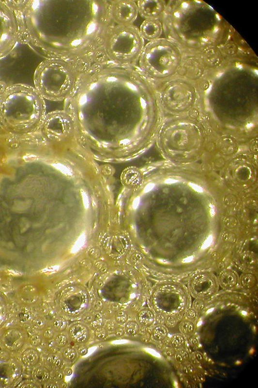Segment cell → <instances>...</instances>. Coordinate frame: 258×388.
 Wrapping results in <instances>:
<instances>
[{
	"instance_id": "cell-6",
	"label": "cell",
	"mask_w": 258,
	"mask_h": 388,
	"mask_svg": "<svg viewBox=\"0 0 258 388\" xmlns=\"http://www.w3.org/2000/svg\"><path fill=\"white\" fill-rule=\"evenodd\" d=\"M183 59V53L173 42L161 37L145 45L138 68L152 82H162L179 76Z\"/></svg>"
},
{
	"instance_id": "cell-31",
	"label": "cell",
	"mask_w": 258,
	"mask_h": 388,
	"mask_svg": "<svg viewBox=\"0 0 258 388\" xmlns=\"http://www.w3.org/2000/svg\"><path fill=\"white\" fill-rule=\"evenodd\" d=\"M42 341V338L39 335H32L30 338V342L34 346H39L41 344Z\"/></svg>"
},
{
	"instance_id": "cell-17",
	"label": "cell",
	"mask_w": 258,
	"mask_h": 388,
	"mask_svg": "<svg viewBox=\"0 0 258 388\" xmlns=\"http://www.w3.org/2000/svg\"><path fill=\"white\" fill-rule=\"evenodd\" d=\"M140 323L145 327H150L155 321L154 312L149 308L142 310L138 316Z\"/></svg>"
},
{
	"instance_id": "cell-32",
	"label": "cell",
	"mask_w": 258,
	"mask_h": 388,
	"mask_svg": "<svg viewBox=\"0 0 258 388\" xmlns=\"http://www.w3.org/2000/svg\"><path fill=\"white\" fill-rule=\"evenodd\" d=\"M116 319L118 322L121 323H124L127 321V316L125 313L121 312L119 313L117 315Z\"/></svg>"
},
{
	"instance_id": "cell-20",
	"label": "cell",
	"mask_w": 258,
	"mask_h": 388,
	"mask_svg": "<svg viewBox=\"0 0 258 388\" xmlns=\"http://www.w3.org/2000/svg\"><path fill=\"white\" fill-rule=\"evenodd\" d=\"M170 343L171 346L176 350L183 348L185 345V337L181 334H177L171 337Z\"/></svg>"
},
{
	"instance_id": "cell-5",
	"label": "cell",
	"mask_w": 258,
	"mask_h": 388,
	"mask_svg": "<svg viewBox=\"0 0 258 388\" xmlns=\"http://www.w3.org/2000/svg\"><path fill=\"white\" fill-rule=\"evenodd\" d=\"M79 71L70 62L47 58L34 71V88L44 99L66 101L75 90Z\"/></svg>"
},
{
	"instance_id": "cell-2",
	"label": "cell",
	"mask_w": 258,
	"mask_h": 388,
	"mask_svg": "<svg viewBox=\"0 0 258 388\" xmlns=\"http://www.w3.org/2000/svg\"><path fill=\"white\" fill-rule=\"evenodd\" d=\"M110 1L38 0L27 6L29 40L47 58L66 60L79 70L103 57L104 37L113 23Z\"/></svg>"
},
{
	"instance_id": "cell-35",
	"label": "cell",
	"mask_w": 258,
	"mask_h": 388,
	"mask_svg": "<svg viewBox=\"0 0 258 388\" xmlns=\"http://www.w3.org/2000/svg\"><path fill=\"white\" fill-rule=\"evenodd\" d=\"M78 352L81 355H84L87 354L88 349L84 346H81L78 348Z\"/></svg>"
},
{
	"instance_id": "cell-4",
	"label": "cell",
	"mask_w": 258,
	"mask_h": 388,
	"mask_svg": "<svg viewBox=\"0 0 258 388\" xmlns=\"http://www.w3.org/2000/svg\"><path fill=\"white\" fill-rule=\"evenodd\" d=\"M44 98L34 87L15 84L7 87L0 98V116L8 126L27 130L43 120Z\"/></svg>"
},
{
	"instance_id": "cell-22",
	"label": "cell",
	"mask_w": 258,
	"mask_h": 388,
	"mask_svg": "<svg viewBox=\"0 0 258 388\" xmlns=\"http://www.w3.org/2000/svg\"><path fill=\"white\" fill-rule=\"evenodd\" d=\"M237 278L235 275L232 274H225L220 279L222 286L226 288H229L234 286L237 283Z\"/></svg>"
},
{
	"instance_id": "cell-14",
	"label": "cell",
	"mask_w": 258,
	"mask_h": 388,
	"mask_svg": "<svg viewBox=\"0 0 258 388\" xmlns=\"http://www.w3.org/2000/svg\"><path fill=\"white\" fill-rule=\"evenodd\" d=\"M4 346L11 351H17L24 344V337L22 333L16 329H10L2 336Z\"/></svg>"
},
{
	"instance_id": "cell-13",
	"label": "cell",
	"mask_w": 258,
	"mask_h": 388,
	"mask_svg": "<svg viewBox=\"0 0 258 388\" xmlns=\"http://www.w3.org/2000/svg\"><path fill=\"white\" fill-rule=\"evenodd\" d=\"M139 29L143 39L149 42L160 39L164 32L162 21L159 19H145Z\"/></svg>"
},
{
	"instance_id": "cell-25",
	"label": "cell",
	"mask_w": 258,
	"mask_h": 388,
	"mask_svg": "<svg viewBox=\"0 0 258 388\" xmlns=\"http://www.w3.org/2000/svg\"><path fill=\"white\" fill-rule=\"evenodd\" d=\"M179 322V317L175 316H168L166 317L165 324L167 328H174L176 327Z\"/></svg>"
},
{
	"instance_id": "cell-33",
	"label": "cell",
	"mask_w": 258,
	"mask_h": 388,
	"mask_svg": "<svg viewBox=\"0 0 258 388\" xmlns=\"http://www.w3.org/2000/svg\"><path fill=\"white\" fill-rule=\"evenodd\" d=\"M189 344L193 347L197 346L198 341L197 338L194 335L190 337Z\"/></svg>"
},
{
	"instance_id": "cell-27",
	"label": "cell",
	"mask_w": 258,
	"mask_h": 388,
	"mask_svg": "<svg viewBox=\"0 0 258 388\" xmlns=\"http://www.w3.org/2000/svg\"><path fill=\"white\" fill-rule=\"evenodd\" d=\"M206 306L205 300L200 299H196L192 304V308L198 313L203 311Z\"/></svg>"
},
{
	"instance_id": "cell-34",
	"label": "cell",
	"mask_w": 258,
	"mask_h": 388,
	"mask_svg": "<svg viewBox=\"0 0 258 388\" xmlns=\"http://www.w3.org/2000/svg\"><path fill=\"white\" fill-rule=\"evenodd\" d=\"M44 336L46 339L50 340L54 336V333L51 330H47L44 332Z\"/></svg>"
},
{
	"instance_id": "cell-24",
	"label": "cell",
	"mask_w": 258,
	"mask_h": 388,
	"mask_svg": "<svg viewBox=\"0 0 258 388\" xmlns=\"http://www.w3.org/2000/svg\"><path fill=\"white\" fill-rule=\"evenodd\" d=\"M125 329L127 333L132 336L137 335L140 330L138 323L133 321L128 322L126 324Z\"/></svg>"
},
{
	"instance_id": "cell-21",
	"label": "cell",
	"mask_w": 258,
	"mask_h": 388,
	"mask_svg": "<svg viewBox=\"0 0 258 388\" xmlns=\"http://www.w3.org/2000/svg\"><path fill=\"white\" fill-rule=\"evenodd\" d=\"M50 376L48 371L45 368H39L35 370L33 372L34 379L39 383L46 382Z\"/></svg>"
},
{
	"instance_id": "cell-26",
	"label": "cell",
	"mask_w": 258,
	"mask_h": 388,
	"mask_svg": "<svg viewBox=\"0 0 258 388\" xmlns=\"http://www.w3.org/2000/svg\"><path fill=\"white\" fill-rule=\"evenodd\" d=\"M63 356L68 361H73L76 359L77 353L75 349L68 347L64 349Z\"/></svg>"
},
{
	"instance_id": "cell-3",
	"label": "cell",
	"mask_w": 258,
	"mask_h": 388,
	"mask_svg": "<svg viewBox=\"0 0 258 388\" xmlns=\"http://www.w3.org/2000/svg\"><path fill=\"white\" fill-rule=\"evenodd\" d=\"M162 21L166 38L183 54L201 59L229 51L240 40L235 30L203 1H169Z\"/></svg>"
},
{
	"instance_id": "cell-7",
	"label": "cell",
	"mask_w": 258,
	"mask_h": 388,
	"mask_svg": "<svg viewBox=\"0 0 258 388\" xmlns=\"http://www.w3.org/2000/svg\"><path fill=\"white\" fill-rule=\"evenodd\" d=\"M145 46L139 29L135 25L113 24L104 37L103 57L114 64L135 66Z\"/></svg>"
},
{
	"instance_id": "cell-29",
	"label": "cell",
	"mask_w": 258,
	"mask_h": 388,
	"mask_svg": "<svg viewBox=\"0 0 258 388\" xmlns=\"http://www.w3.org/2000/svg\"><path fill=\"white\" fill-rule=\"evenodd\" d=\"M186 319L193 321L197 318L198 312L193 308H188L184 314Z\"/></svg>"
},
{
	"instance_id": "cell-23",
	"label": "cell",
	"mask_w": 258,
	"mask_h": 388,
	"mask_svg": "<svg viewBox=\"0 0 258 388\" xmlns=\"http://www.w3.org/2000/svg\"><path fill=\"white\" fill-rule=\"evenodd\" d=\"M174 356L178 361L182 363L188 361L190 359L188 353L183 348L177 350Z\"/></svg>"
},
{
	"instance_id": "cell-28",
	"label": "cell",
	"mask_w": 258,
	"mask_h": 388,
	"mask_svg": "<svg viewBox=\"0 0 258 388\" xmlns=\"http://www.w3.org/2000/svg\"><path fill=\"white\" fill-rule=\"evenodd\" d=\"M241 284L245 288H252L256 284L255 279L251 275H246L242 279Z\"/></svg>"
},
{
	"instance_id": "cell-1",
	"label": "cell",
	"mask_w": 258,
	"mask_h": 388,
	"mask_svg": "<svg viewBox=\"0 0 258 388\" xmlns=\"http://www.w3.org/2000/svg\"><path fill=\"white\" fill-rule=\"evenodd\" d=\"M157 102L152 82L138 67L101 58L79 71L64 110L96 159L121 162L140 153L141 127L155 118Z\"/></svg>"
},
{
	"instance_id": "cell-11",
	"label": "cell",
	"mask_w": 258,
	"mask_h": 388,
	"mask_svg": "<svg viewBox=\"0 0 258 388\" xmlns=\"http://www.w3.org/2000/svg\"><path fill=\"white\" fill-rule=\"evenodd\" d=\"M138 14L145 19L162 20L167 2L159 0H141L137 2Z\"/></svg>"
},
{
	"instance_id": "cell-10",
	"label": "cell",
	"mask_w": 258,
	"mask_h": 388,
	"mask_svg": "<svg viewBox=\"0 0 258 388\" xmlns=\"http://www.w3.org/2000/svg\"><path fill=\"white\" fill-rule=\"evenodd\" d=\"M109 12L113 23L120 26L133 24L139 15L137 2L132 0L110 1Z\"/></svg>"
},
{
	"instance_id": "cell-9",
	"label": "cell",
	"mask_w": 258,
	"mask_h": 388,
	"mask_svg": "<svg viewBox=\"0 0 258 388\" xmlns=\"http://www.w3.org/2000/svg\"><path fill=\"white\" fill-rule=\"evenodd\" d=\"M18 26L14 12L0 2V58L8 55L18 40Z\"/></svg>"
},
{
	"instance_id": "cell-12",
	"label": "cell",
	"mask_w": 258,
	"mask_h": 388,
	"mask_svg": "<svg viewBox=\"0 0 258 388\" xmlns=\"http://www.w3.org/2000/svg\"><path fill=\"white\" fill-rule=\"evenodd\" d=\"M215 282L204 277L194 279L191 287V292L196 299L206 300L212 297L216 292Z\"/></svg>"
},
{
	"instance_id": "cell-8",
	"label": "cell",
	"mask_w": 258,
	"mask_h": 388,
	"mask_svg": "<svg viewBox=\"0 0 258 388\" xmlns=\"http://www.w3.org/2000/svg\"><path fill=\"white\" fill-rule=\"evenodd\" d=\"M156 98L165 102L186 107L193 103L197 93L200 90L197 84L181 76L158 82H152Z\"/></svg>"
},
{
	"instance_id": "cell-15",
	"label": "cell",
	"mask_w": 258,
	"mask_h": 388,
	"mask_svg": "<svg viewBox=\"0 0 258 388\" xmlns=\"http://www.w3.org/2000/svg\"><path fill=\"white\" fill-rule=\"evenodd\" d=\"M69 334L72 340L78 344L87 342L90 338V332L87 327L81 323H76L70 328Z\"/></svg>"
},
{
	"instance_id": "cell-30",
	"label": "cell",
	"mask_w": 258,
	"mask_h": 388,
	"mask_svg": "<svg viewBox=\"0 0 258 388\" xmlns=\"http://www.w3.org/2000/svg\"><path fill=\"white\" fill-rule=\"evenodd\" d=\"M56 344L60 347H64L67 344V337L63 335L57 336L56 339Z\"/></svg>"
},
{
	"instance_id": "cell-19",
	"label": "cell",
	"mask_w": 258,
	"mask_h": 388,
	"mask_svg": "<svg viewBox=\"0 0 258 388\" xmlns=\"http://www.w3.org/2000/svg\"><path fill=\"white\" fill-rule=\"evenodd\" d=\"M167 328L164 324H158L153 329L152 336L153 339L157 342L165 340L168 336Z\"/></svg>"
},
{
	"instance_id": "cell-18",
	"label": "cell",
	"mask_w": 258,
	"mask_h": 388,
	"mask_svg": "<svg viewBox=\"0 0 258 388\" xmlns=\"http://www.w3.org/2000/svg\"><path fill=\"white\" fill-rule=\"evenodd\" d=\"M179 329L183 336L191 337L194 335L195 326L193 321L187 319L182 320L179 324Z\"/></svg>"
},
{
	"instance_id": "cell-16",
	"label": "cell",
	"mask_w": 258,
	"mask_h": 388,
	"mask_svg": "<svg viewBox=\"0 0 258 388\" xmlns=\"http://www.w3.org/2000/svg\"><path fill=\"white\" fill-rule=\"evenodd\" d=\"M21 359L24 364L29 367H33L39 362L40 354L36 350L29 348L22 354Z\"/></svg>"
}]
</instances>
